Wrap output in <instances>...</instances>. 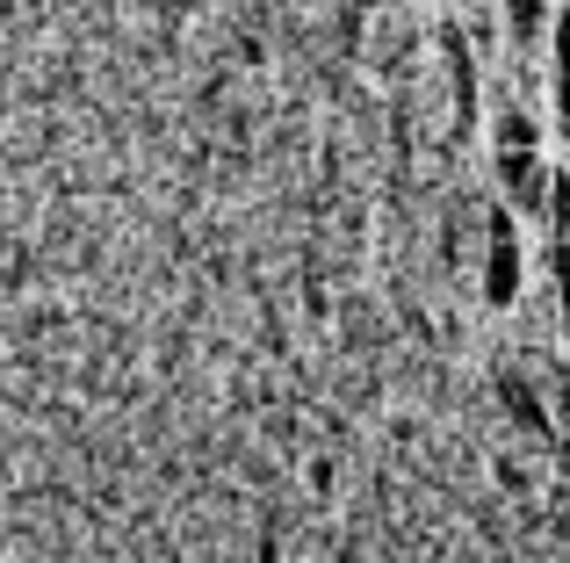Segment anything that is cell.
<instances>
[{"instance_id": "cell-4", "label": "cell", "mask_w": 570, "mask_h": 563, "mask_svg": "<svg viewBox=\"0 0 570 563\" xmlns=\"http://www.w3.org/2000/svg\"><path fill=\"white\" fill-rule=\"evenodd\" d=\"M499 405H505V412H513V419H520V426H528V434H549V412H542V405H534V391H528V383H520V376H513V368H505V376H499Z\"/></svg>"}, {"instance_id": "cell-5", "label": "cell", "mask_w": 570, "mask_h": 563, "mask_svg": "<svg viewBox=\"0 0 570 563\" xmlns=\"http://www.w3.org/2000/svg\"><path fill=\"white\" fill-rule=\"evenodd\" d=\"M441 43H448V72H455V109H462V116H470V109H476V80H470V51H462V37H455V29H448V37H441Z\"/></svg>"}, {"instance_id": "cell-3", "label": "cell", "mask_w": 570, "mask_h": 563, "mask_svg": "<svg viewBox=\"0 0 570 563\" xmlns=\"http://www.w3.org/2000/svg\"><path fill=\"white\" fill-rule=\"evenodd\" d=\"M549 95H557V116L570 130V14H557V29H549Z\"/></svg>"}, {"instance_id": "cell-1", "label": "cell", "mask_w": 570, "mask_h": 563, "mask_svg": "<svg viewBox=\"0 0 570 563\" xmlns=\"http://www.w3.org/2000/svg\"><path fill=\"white\" fill-rule=\"evenodd\" d=\"M484 296L499 310L520 296V239H513V217H505V210L484 217Z\"/></svg>"}, {"instance_id": "cell-6", "label": "cell", "mask_w": 570, "mask_h": 563, "mask_svg": "<svg viewBox=\"0 0 570 563\" xmlns=\"http://www.w3.org/2000/svg\"><path fill=\"white\" fill-rule=\"evenodd\" d=\"M513 145H534V124H528L520 109H505V116H499V152H513Z\"/></svg>"}, {"instance_id": "cell-7", "label": "cell", "mask_w": 570, "mask_h": 563, "mask_svg": "<svg viewBox=\"0 0 570 563\" xmlns=\"http://www.w3.org/2000/svg\"><path fill=\"white\" fill-rule=\"evenodd\" d=\"M549 268H557V289H563V310H570V231H557V254H549Z\"/></svg>"}, {"instance_id": "cell-2", "label": "cell", "mask_w": 570, "mask_h": 563, "mask_svg": "<svg viewBox=\"0 0 570 563\" xmlns=\"http://www.w3.org/2000/svg\"><path fill=\"white\" fill-rule=\"evenodd\" d=\"M499 174H505V196L520 203V210H542V159H534V145H513V152H499Z\"/></svg>"}]
</instances>
